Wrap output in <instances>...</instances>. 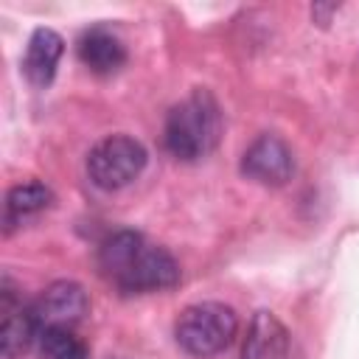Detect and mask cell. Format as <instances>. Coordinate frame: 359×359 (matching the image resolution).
Instances as JSON below:
<instances>
[{
  "label": "cell",
  "mask_w": 359,
  "mask_h": 359,
  "mask_svg": "<svg viewBox=\"0 0 359 359\" xmlns=\"http://www.w3.org/2000/svg\"><path fill=\"white\" fill-rule=\"evenodd\" d=\"M90 311V297L81 283L76 280H53L36 300H34V314L36 325L50 328V325H65L73 328L79 325Z\"/></svg>",
  "instance_id": "7"
},
{
  "label": "cell",
  "mask_w": 359,
  "mask_h": 359,
  "mask_svg": "<svg viewBox=\"0 0 359 359\" xmlns=\"http://www.w3.org/2000/svg\"><path fill=\"white\" fill-rule=\"evenodd\" d=\"M241 174L261 185H286L294 174L292 149L278 135H258L241 154Z\"/></svg>",
  "instance_id": "6"
},
{
  "label": "cell",
  "mask_w": 359,
  "mask_h": 359,
  "mask_svg": "<svg viewBox=\"0 0 359 359\" xmlns=\"http://www.w3.org/2000/svg\"><path fill=\"white\" fill-rule=\"evenodd\" d=\"M101 275L126 294L171 289L180 280L174 255L137 230H115L98 244Z\"/></svg>",
  "instance_id": "1"
},
{
  "label": "cell",
  "mask_w": 359,
  "mask_h": 359,
  "mask_svg": "<svg viewBox=\"0 0 359 359\" xmlns=\"http://www.w3.org/2000/svg\"><path fill=\"white\" fill-rule=\"evenodd\" d=\"M238 334V317L230 306L219 300H202L191 303L180 311L174 323V339L177 345L196 359L216 356L233 345Z\"/></svg>",
  "instance_id": "3"
},
{
  "label": "cell",
  "mask_w": 359,
  "mask_h": 359,
  "mask_svg": "<svg viewBox=\"0 0 359 359\" xmlns=\"http://www.w3.org/2000/svg\"><path fill=\"white\" fill-rule=\"evenodd\" d=\"M65 53V42L53 28H36L28 39L25 56H22V70L34 87H48L56 76L59 59Z\"/></svg>",
  "instance_id": "9"
},
{
  "label": "cell",
  "mask_w": 359,
  "mask_h": 359,
  "mask_svg": "<svg viewBox=\"0 0 359 359\" xmlns=\"http://www.w3.org/2000/svg\"><path fill=\"white\" fill-rule=\"evenodd\" d=\"M219 137H222V109L208 90H194L188 98H182L168 109L163 140L177 160L196 163L208 157L216 149Z\"/></svg>",
  "instance_id": "2"
},
{
  "label": "cell",
  "mask_w": 359,
  "mask_h": 359,
  "mask_svg": "<svg viewBox=\"0 0 359 359\" xmlns=\"http://www.w3.org/2000/svg\"><path fill=\"white\" fill-rule=\"evenodd\" d=\"M146 146L132 135H107L87 154V174L101 191H121L132 185L146 168Z\"/></svg>",
  "instance_id": "4"
},
{
  "label": "cell",
  "mask_w": 359,
  "mask_h": 359,
  "mask_svg": "<svg viewBox=\"0 0 359 359\" xmlns=\"http://www.w3.org/2000/svg\"><path fill=\"white\" fill-rule=\"evenodd\" d=\"M238 359H303L289 328L266 309L255 311L241 342Z\"/></svg>",
  "instance_id": "8"
},
{
  "label": "cell",
  "mask_w": 359,
  "mask_h": 359,
  "mask_svg": "<svg viewBox=\"0 0 359 359\" xmlns=\"http://www.w3.org/2000/svg\"><path fill=\"white\" fill-rule=\"evenodd\" d=\"M36 345L45 359H90L87 345L76 337L73 328H65V325L42 328L36 337Z\"/></svg>",
  "instance_id": "12"
},
{
  "label": "cell",
  "mask_w": 359,
  "mask_h": 359,
  "mask_svg": "<svg viewBox=\"0 0 359 359\" xmlns=\"http://www.w3.org/2000/svg\"><path fill=\"white\" fill-rule=\"evenodd\" d=\"M79 59L84 67H90L98 76H109L123 67L126 62V48L123 42L107 31V28H90L79 39Z\"/></svg>",
  "instance_id": "10"
},
{
  "label": "cell",
  "mask_w": 359,
  "mask_h": 359,
  "mask_svg": "<svg viewBox=\"0 0 359 359\" xmlns=\"http://www.w3.org/2000/svg\"><path fill=\"white\" fill-rule=\"evenodd\" d=\"M0 356L3 359H17L22 356L39 337L34 303H25L17 289L11 286V278H3L0 286Z\"/></svg>",
  "instance_id": "5"
},
{
  "label": "cell",
  "mask_w": 359,
  "mask_h": 359,
  "mask_svg": "<svg viewBox=\"0 0 359 359\" xmlns=\"http://www.w3.org/2000/svg\"><path fill=\"white\" fill-rule=\"evenodd\" d=\"M53 205V191L45 182H20L6 194V213H3V224L6 233H11L14 227H20L25 219L39 216L42 210H48Z\"/></svg>",
  "instance_id": "11"
}]
</instances>
